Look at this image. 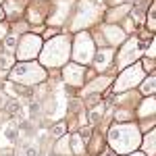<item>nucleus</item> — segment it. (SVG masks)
<instances>
[{
    "instance_id": "31",
    "label": "nucleus",
    "mask_w": 156,
    "mask_h": 156,
    "mask_svg": "<svg viewBox=\"0 0 156 156\" xmlns=\"http://www.w3.org/2000/svg\"><path fill=\"white\" fill-rule=\"evenodd\" d=\"M148 56H150V58H154V40L150 42V48H148Z\"/></svg>"
},
{
    "instance_id": "1",
    "label": "nucleus",
    "mask_w": 156,
    "mask_h": 156,
    "mask_svg": "<svg viewBox=\"0 0 156 156\" xmlns=\"http://www.w3.org/2000/svg\"><path fill=\"white\" fill-rule=\"evenodd\" d=\"M142 137H140V131L135 125H112L108 129V144H110V150L115 154H131L133 150L140 146Z\"/></svg>"
},
{
    "instance_id": "2",
    "label": "nucleus",
    "mask_w": 156,
    "mask_h": 156,
    "mask_svg": "<svg viewBox=\"0 0 156 156\" xmlns=\"http://www.w3.org/2000/svg\"><path fill=\"white\" fill-rule=\"evenodd\" d=\"M71 56L69 50V37L58 36V37H50L48 44L44 46V50H40V58L44 67H62Z\"/></svg>"
},
{
    "instance_id": "37",
    "label": "nucleus",
    "mask_w": 156,
    "mask_h": 156,
    "mask_svg": "<svg viewBox=\"0 0 156 156\" xmlns=\"http://www.w3.org/2000/svg\"><path fill=\"white\" fill-rule=\"evenodd\" d=\"M0 2H2V0H0Z\"/></svg>"
},
{
    "instance_id": "19",
    "label": "nucleus",
    "mask_w": 156,
    "mask_h": 156,
    "mask_svg": "<svg viewBox=\"0 0 156 156\" xmlns=\"http://www.w3.org/2000/svg\"><path fill=\"white\" fill-rule=\"evenodd\" d=\"M54 152H56L58 156H62V154H71V150H69V137H67V135H62L60 140H56Z\"/></svg>"
},
{
    "instance_id": "36",
    "label": "nucleus",
    "mask_w": 156,
    "mask_h": 156,
    "mask_svg": "<svg viewBox=\"0 0 156 156\" xmlns=\"http://www.w3.org/2000/svg\"><path fill=\"white\" fill-rule=\"evenodd\" d=\"M2 19H4V12H2V9H0V21H2Z\"/></svg>"
},
{
    "instance_id": "25",
    "label": "nucleus",
    "mask_w": 156,
    "mask_h": 156,
    "mask_svg": "<svg viewBox=\"0 0 156 156\" xmlns=\"http://www.w3.org/2000/svg\"><path fill=\"white\" fill-rule=\"evenodd\" d=\"M90 119H92V123H100L102 121V108H92Z\"/></svg>"
},
{
    "instance_id": "32",
    "label": "nucleus",
    "mask_w": 156,
    "mask_h": 156,
    "mask_svg": "<svg viewBox=\"0 0 156 156\" xmlns=\"http://www.w3.org/2000/svg\"><path fill=\"white\" fill-rule=\"evenodd\" d=\"M4 36H6V25H4V23H0V40H2Z\"/></svg>"
},
{
    "instance_id": "28",
    "label": "nucleus",
    "mask_w": 156,
    "mask_h": 156,
    "mask_svg": "<svg viewBox=\"0 0 156 156\" xmlns=\"http://www.w3.org/2000/svg\"><path fill=\"white\" fill-rule=\"evenodd\" d=\"M25 156H37V146L36 144H27L25 146Z\"/></svg>"
},
{
    "instance_id": "35",
    "label": "nucleus",
    "mask_w": 156,
    "mask_h": 156,
    "mask_svg": "<svg viewBox=\"0 0 156 156\" xmlns=\"http://www.w3.org/2000/svg\"><path fill=\"white\" fill-rule=\"evenodd\" d=\"M125 156H144L142 152H131V154H125Z\"/></svg>"
},
{
    "instance_id": "4",
    "label": "nucleus",
    "mask_w": 156,
    "mask_h": 156,
    "mask_svg": "<svg viewBox=\"0 0 156 156\" xmlns=\"http://www.w3.org/2000/svg\"><path fill=\"white\" fill-rule=\"evenodd\" d=\"M71 56L75 60V65H81V67L87 65V62H92V58H94V42H92L90 34H85V31L77 34Z\"/></svg>"
},
{
    "instance_id": "6",
    "label": "nucleus",
    "mask_w": 156,
    "mask_h": 156,
    "mask_svg": "<svg viewBox=\"0 0 156 156\" xmlns=\"http://www.w3.org/2000/svg\"><path fill=\"white\" fill-rule=\"evenodd\" d=\"M40 50H42V40L34 34H27V36H23L19 48H17V56L23 62H31V58H36L40 54Z\"/></svg>"
},
{
    "instance_id": "15",
    "label": "nucleus",
    "mask_w": 156,
    "mask_h": 156,
    "mask_svg": "<svg viewBox=\"0 0 156 156\" xmlns=\"http://www.w3.org/2000/svg\"><path fill=\"white\" fill-rule=\"evenodd\" d=\"M154 108H156L154 98H152V96H148V98L144 100V102H142V106H140V112H137V115H140L142 119H146V117L154 119Z\"/></svg>"
},
{
    "instance_id": "3",
    "label": "nucleus",
    "mask_w": 156,
    "mask_h": 156,
    "mask_svg": "<svg viewBox=\"0 0 156 156\" xmlns=\"http://www.w3.org/2000/svg\"><path fill=\"white\" fill-rule=\"evenodd\" d=\"M44 77H46V71L40 65H36V62H21V65H17L11 71L12 81H19L23 85L40 83V81H44Z\"/></svg>"
},
{
    "instance_id": "8",
    "label": "nucleus",
    "mask_w": 156,
    "mask_h": 156,
    "mask_svg": "<svg viewBox=\"0 0 156 156\" xmlns=\"http://www.w3.org/2000/svg\"><path fill=\"white\" fill-rule=\"evenodd\" d=\"M142 54V48H140V40L137 37H131L125 42L123 50L119 52V67H129L135 62V58H140Z\"/></svg>"
},
{
    "instance_id": "21",
    "label": "nucleus",
    "mask_w": 156,
    "mask_h": 156,
    "mask_svg": "<svg viewBox=\"0 0 156 156\" xmlns=\"http://www.w3.org/2000/svg\"><path fill=\"white\" fill-rule=\"evenodd\" d=\"M65 131H67V125H65V123H58V125H54V127L50 129V135H52L54 140H60V137L65 135Z\"/></svg>"
},
{
    "instance_id": "26",
    "label": "nucleus",
    "mask_w": 156,
    "mask_h": 156,
    "mask_svg": "<svg viewBox=\"0 0 156 156\" xmlns=\"http://www.w3.org/2000/svg\"><path fill=\"white\" fill-rule=\"evenodd\" d=\"M154 12H156V6L150 4V15H148V27H150V31H154Z\"/></svg>"
},
{
    "instance_id": "14",
    "label": "nucleus",
    "mask_w": 156,
    "mask_h": 156,
    "mask_svg": "<svg viewBox=\"0 0 156 156\" xmlns=\"http://www.w3.org/2000/svg\"><path fill=\"white\" fill-rule=\"evenodd\" d=\"M108 83H110V77H98V79H94V81L83 90V96H90V94H94V96H96L98 92H102Z\"/></svg>"
},
{
    "instance_id": "13",
    "label": "nucleus",
    "mask_w": 156,
    "mask_h": 156,
    "mask_svg": "<svg viewBox=\"0 0 156 156\" xmlns=\"http://www.w3.org/2000/svg\"><path fill=\"white\" fill-rule=\"evenodd\" d=\"M154 135H156L154 131L146 133L144 140L140 142V144H142V150H144V152H142L144 156H154L156 154V137H154Z\"/></svg>"
},
{
    "instance_id": "5",
    "label": "nucleus",
    "mask_w": 156,
    "mask_h": 156,
    "mask_svg": "<svg viewBox=\"0 0 156 156\" xmlns=\"http://www.w3.org/2000/svg\"><path fill=\"white\" fill-rule=\"evenodd\" d=\"M142 79H144V69H142V65L140 62H133L129 65L127 69H123L121 73V77L115 81V92H125V90H129V87H135L137 83H142Z\"/></svg>"
},
{
    "instance_id": "27",
    "label": "nucleus",
    "mask_w": 156,
    "mask_h": 156,
    "mask_svg": "<svg viewBox=\"0 0 156 156\" xmlns=\"http://www.w3.org/2000/svg\"><path fill=\"white\" fill-rule=\"evenodd\" d=\"M115 119L127 121V119H131V112H129V110H117V112H115Z\"/></svg>"
},
{
    "instance_id": "30",
    "label": "nucleus",
    "mask_w": 156,
    "mask_h": 156,
    "mask_svg": "<svg viewBox=\"0 0 156 156\" xmlns=\"http://www.w3.org/2000/svg\"><path fill=\"white\" fill-rule=\"evenodd\" d=\"M6 104H9V98H6L4 92H0V110H2V108H6Z\"/></svg>"
},
{
    "instance_id": "24",
    "label": "nucleus",
    "mask_w": 156,
    "mask_h": 156,
    "mask_svg": "<svg viewBox=\"0 0 156 156\" xmlns=\"http://www.w3.org/2000/svg\"><path fill=\"white\" fill-rule=\"evenodd\" d=\"M4 46H6L9 52L15 50V46H17V36H4Z\"/></svg>"
},
{
    "instance_id": "16",
    "label": "nucleus",
    "mask_w": 156,
    "mask_h": 156,
    "mask_svg": "<svg viewBox=\"0 0 156 156\" xmlns=\"http://www.w3.org/2000/svg\"><path fill=\"white\" fill-rule=\"evenodd\" d=\"M71 150L73 154H77V156H81L85 152V144H83V140H81V135L79 133H75V135H71Z\"/></svg>"
},
{
    "instance_id": "17",
    "label": "nucleus",
    "mask_w": 156,
    "mask_h": 156,
    "mask_svg": "<svg viewBox=\"0 0 156 156\" xmlns=\"http://www.w3.org/2000/svg\"><path fill=\"white\" fill-rule=\"evenodd\" d=\"M129 11H131V2H129V4H121V6H117L115 11L108 12V21L115 23V21H119V17H125Z\"/></svg>"
},
{
    "instance_id": "34",
    "label": "nucleus",
    "mask_w": 156,
    "mask_h": 156,
    "mask_svg": "<svg viewBox=\"0 0 156 156\" xmlns=\"http://www.w3.org/2000/svg\"><path fill=\"white\" fill-rule=\"evenodd\" d=\"M100 156H115V152H112V150H104Z\"/></svg>"
},
{
    "instance_id": "23",
    "label": "nucleus",
    "mask_w": 156,
    "mask_h": 156,
    "mask_svg": "<svg viewBox=\"0 0 156 156\" xmlns=\"http://www.w3.org/2000/svg\"><path fill=\"white\" fill-rule=\"evenodd\" d=\"M6 11H9V12H15V17H19V12H21V2H17V0L6 2Z\"/></svg>"
},
{
    "instance_id": "12",
    "label": "nucleus",
    "mask_w": 156,
    "mask_h": 156,
    "mask_svg": "<svg viewBox=\"0 0 156 156\" xmlns=\"http://www.w3.org/2000/svg\"><path fill=\"white\" fill-rule=\"evenodd\" d=\"M46 12H48V2L37 0L36 4H31V9H29V21H31V23H40V21H44Z\"/></svg>"
},
{
    "instance_id": "9",
    "label": "nucleus",
    "mask_w": 156,
    "mask_h": 156,
    "mask_svg": "<svg viewBox=\"0 0 156 156\" xmlns=\"http://www.w3.org/2000/svg\"><path fill=\"white\" fill-rule=\"evenodd\" d=\"M83 75H85V69L81 65H65V69H62V81L67 85H71V87H81L83 85Z\"/></svg>"
},
{
    "instance_id": "33",
    "label": "nucleus",
    "mask_w": 156,
    "mask_h": 156,
    "mask_svg": "<svg viewBox=\"0 0 156 156\" xmlns=\"http://www.w3.org/2000/svg\"><path fill=\"white\" fill-rule=\"evenodd\" d=\"M54 34H56V29H46V34H44V36H46V37H52Z\"/></svg>"
},
{
    "instance_id": "10",
    "label": "nucleus",
    "mask_w": 156,
    "mask_h": 156,
    "mask_svg": "<svg viewBox=\"0 0 156 156\" xmlns=\"http://www.w3.org/2000/svg\"><path fill=\"white\" fill-rule=\"evenodd\" d=\"M112 56H115V52L110 48H104V50H100L96 56H94V67H96V71H106L108 69V65H110V60H112Z\"/></svg>"
},
{
    "instance_id": "22",
    "label": "nucleus",
    "mask_w": 156,
    "mask_h": 156,
    "mask_svg": "<svg viewBox=\"0 0 156 156\" xmlns=\"http://www.w3.org/2000/svg\"><path fill=\"white\" fill-rule=\"evenodd\" d=\"M15 65V56L11 54H0V69H11Z\"/></svg>"
},
{
    "instance_id": "20",
    "label": "nucleus",
    "mask_w": 156,
    "mask_h": 156,
    "mask_svg": "<svg viewBox=\"0 0 156 156\" xmlns=\"http://www.w3.org/2000/svg\"><path fill=\"white\" fill-rule=\"evenodd\" d=\"M154 83H156V77H154V73H150V77L142 83V94L144 96H152L154 94Z\"/></svg>"
},
{
    "instance_id": "7",
    "label": "nucleus",
    "mask_w": 156,
    "mask_h": 156,
    "mask_svg": "<svg viewBox=\"0 0 156 156\" xmlns=\"http://www.w3.org/2000/svg\"><path fill=\"white\" fill-rule=\"evenodd\" d=\"M98 19V6L92 0H81L79 2V12L73 21V27L79 29V27H87L90 23H94Z\"/></svg>"
},
{
    "instance_id": "29",
    "label": "nucleus",
    "mask_w": 156,
    "mask_h": 156,
    "mask_svg": "<svg viewBox=\"0 0 156 156\" xmlns=\"http://www.w3.org/2000/svg\"><path fill=\"white\" fill-rule=\"evenodd\" d=\"M9 106V115H17L19 112V102L15 100V102H11V104H6Z\"/></svg>"
},
{
    "instance_id": "11",
    "label": "nucleus",
    "mask_w": 156,
    "mask_h": 156,
    "mask_svg": "<svg viewBox=\"0 0 156 156\" xmlns=\"http://www.w3.org/2000/svg\"><path fill=\"white\" fill-rule=\"evenodd\" d=\"M104 34H106V42L112 44V46L125 42V31H123L121 27H117V25H106V27H104Z\"/></svg>"
},
{
    "instance_id": "18",
    "label": "nucleus",
    "mask_w": 156,
    "mask_h": 156,
    "mask_svg": "<svg viewBox=\"0 0 156 156\" xmlns=\"http://www.w3.org/2000/svg\"><path fill=\"white\" fill-rule=\"evenodd\" d=\"M19 133H21V129H19L15 123H9V125L4 127V137H6V142H9V144H15V142H17Z\"/></svg>"
}]
</instances>
